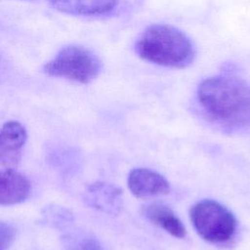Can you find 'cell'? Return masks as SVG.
<instances>
[{
  "mask_svg": "<svg viewBox=\"0 0 250 250\" xmlns=\"http://www.w3.org/2000/svg\"><path fill=\"white\" fill-rule=\"evenodd\" d=\"M197 99L204 111L231 126L250 124V86L240 78L215 75L200 82Z\"/></svg>",
  "mask_w": 250,
  "mask_h": 250,
  "instance_id": "6da1fadb",
  "label": "cell"
},
{
  "mask_svg": "<svg viewBox=\"0 0 250 250\" xmlns=\"http://www.w3.org/2000/svg\"><path fill=\"white\" fill-rule=\"evenodd\" d=\"M135 51L143 60L151 63L174 68L188 66L195 50L188 35L169 24L147 26L138 37Z\"/></svg>",
  "mask_w": 250,
  "mask_h": 250,
  "instance_id": "7a4b0ae2",
  "label": "cell"
},
{
  "mask_svg": "<svg viewBox=\"0 0 250 250\" xmlns=\"http://www.w3.org/2000/svg\"><path fill=\"white\" fill-rule=\"evenodd\" d=\"M102 70L100 59L81 45L69 44L43 65V72L52 77L87 84L98 77Z\"/></svg>",
  "mask_w": 250,
  "mask_h": 250,
  "instance_id": "3957f363",
  "label": "cell"
},
{
  "mask_svg": "<svg viewBox=\"0 0 250 250\" xmlns=\"http://www.w3.org/2000/svg\"><path fill=\"white\" fill-rule=\"evenodd\" d=\"M189 218L197 233L211 243H226L236 232L234 215L226 206L212 199L195 203L190 208Z\"/></svg>",
  "mask_w": 250,
  "mask_h": 250,
  "instance_id": "277c9868",
  "label": "cell"
},
{
  "mask_svg": "<svg viewBox=\"0 0 250 250\" xmlns=\"http://www.w3.org/2000/svg\"><path fill=\"white\" fill-rule=\"evenodd\" d=\"M127 184L131 193L138 198L164 195L170 191L168 181L161 174L147 168L132 170Z\"/></svg>",
  "mask_w": 250,
  "mask_h": 250,
  "instance_id": "5b68a950",
  "label": "cell"
},
{
  "mask_svg": "<svg viewBox=\"0 0 250 250\" xmlns=\"http://www.w3.org/2000/svg\"><path fill=\"white\" fill-rule=\"evenodd\" d=\"M26 140V131L20 122L11 120L4 123L0 129V164L17 165Z\"/></svg>",
  "mask_w": 250,
  "mask_h": 250,
  "instance_id": "8992f818",
  "label": "cell"
},
{
  "mask_svg": "<svg viewBox=\"0 0 250 250\" xmlns=\"http://www.w3.org/2000/svg\"><path fill=\"white\" fill-rule=\"evenodd\" d=\"M56 11L84 17H98L111 14L119 4V0H46Z\"/></svg>",
  "mask_w": 250,
  "mask_h": 250,
  "instance_id": "52a82bcc",
  "label": "cell"
},
{
  "mask_svg": "<svg viewBox=\"0 0 250 250\" xmlns=\"http://www.w3.org/2000/svg\"><path fill=\"white\" fill-rule=\"evenodd\" d=\"M30 191L31 184L25 176L11 168L0 170V205L23 202Z\"/></svg>",
  "mask_w": 250,
  "mask_h": 250,
  "instance_id": "ba28073f",
  "label": "cell"
},
{
  "mask_svg": "<svg viewBox=\"0 0 250 250\" xmlns=\"http://www.w3.org/2000/svg\"><path fill=\"white\" fill-rule=\"evenodd\" d=\"M146 217L154 225L177 238L186 236V229L174 211L160 202H152L145 208Z\"/></svg>",
  "mask_w": 250,
  "mask_h": 250,
  "instance_id": "9c48e42d",
  "label": "cell"
},
{
  "mask_svg": "<svg viewBox=\"0 0 250 250\" xmlns=\"http://www.w3.org/2000/svg\"><path fill=\"white\" fill-rule=\"evenodd\" d=\"M121 190L104 183H96L87 189L86 200L89 205L104 212H113L120 207Z\"/></svg>",
  "mask_w": 250,
  "mask_h": 250,
  "instance_id": "30bf717a",
  "label": "cell"
},
{
  "mask_svg": "<svg viewBox=\"0 0 250 250\" xmlns=\"http://www.w3.org/2000/svg\"><path fill=\"white\" fill-rule=\"evenodd\" d=\"M64 244L67 250H105L97 238L90 235L67 234Z\"/></svg>",
  "mask_w": 250,
  "mask_h": 250,
  "instance_id": "8fae6325",
  "label": "cell"
},
{
  "mask_svg": "<svg viewBox=\"0 0 250 250\" xmlns=\"http://www.w3.org/2000/svg\"><path fill=\"white\" fill-rule=\"evenodd\" d=\"M15 229L7 223L0 222V250H8L15 240Z\"/></svg>",
  "mask_w": 250,
  "mask_h": 250,
  "instance_id": "7c38bea8",
  "label": "cell"
}]
</instances>
